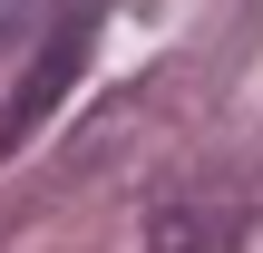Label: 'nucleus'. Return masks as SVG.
<instances>
[{
  "mask_svg": "<svg viewBox=\"0 0 263 253\" xmlns=\"http://www.w3.org/2000/svg\"><path fill=\"white\" fill-rule=\"evenodd\" d=\"M88 49H98V0H78L68 20H49V29H39V49H29L20 88H10V107H0V156H20V146H29V137L59 117V98L78 88Z\"/></svg>",
  "mask_w": 263,
  "mask_h": 253,
  "instance_id": "1",
  "label": "nucleus"
},
{
  "mask_svg": "<svg viewBox=\"0 0 263 253\" xmlns=\"http://www.w3.org/2000/svg\"><path fill=\"white\" fill-rule=\"evenodd\" d=\"M244 244V215L234 205H205V195H176L146 215V244L137 253H234Z\"/></svg>",
  "mask_w": 263,
  "mask_h": 253,
  "instance_id": "2",
  "label": "nucleus"
},
{
  "mask_svg": "<svg viewBox=\"0 0 263 253\" xmlns=\"http://www.w3.org/2000/svg\"><path fill=\"white\" fill-rule=\"evenodd\" d=\"M39 10H49V0H0V39H20V29H29Z\"/></svg>",
  "mask_w": 263,
  "mask_h": 253,
  "instance_id": "3",
  "label": "nucleus"
}]
</instances>
